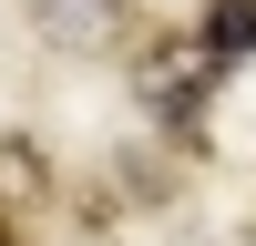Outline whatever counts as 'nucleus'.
<instances>
[{
  "label": "nucleus",
  "mask_w": 256,
  "mask_h": 246,
  "mask_svg": "<svg viewBox=\"0 0 256 246\" xmlns=\"http://www.w3.org/2000/svg\"><path fill=\"white\" fill-rule=\"evenodd\" d=\"M0 246H20V236H10V216H0Z\"/></svg>",
  "instance_id": "20e7f679"
},
{
  "label": "nucleus",
  "mask_w": 256,
  "mask_h": 246,
  "mask_svg": "<svg viewBox=\"0 0 256 246\" xmlns=\"http://www.w3.org/2000/svg\"><path fill=\"white\" fill-rule=\"evenodd\" d=\"M216 72H226V62L205 52V41L164 31V41H144V72H134V92H144V113H154L164 134H195V123H205V102H216Z\"/></svg>",
  "instance_id": "f257e3e1"
},
{
  "label": "nucleus",
  "mask_w": 256,
  "mask_h": 246,
  "mask_svg": "<svg viewBox=\"0 0 256 246\" xmlns=\"http://www.w3.org/2000/svg\"><path fill=\"white\" fill-rule=\"evenodd\" d=\"M31 31L72 62H102L123 31H134V0H31Z\"/></svg>",
  "instance_id": "f03ea898"
},
{
  "label": "nucleus",
  "mask_w": 256,
  "mask_h": 246,
  "mask_svg": "<svg viewBox=\"0 0 256 246\" xmlns=\"http://www.w3.org/2000/svg\"><path fill=\"white\" fill-rule=\"evenodd\" d=\"M205 52H216V62H246V52H256V0H216V20H205Z\"/></svg>",
  "instance_id": "7ed1b4c3"
}]
</instances>
